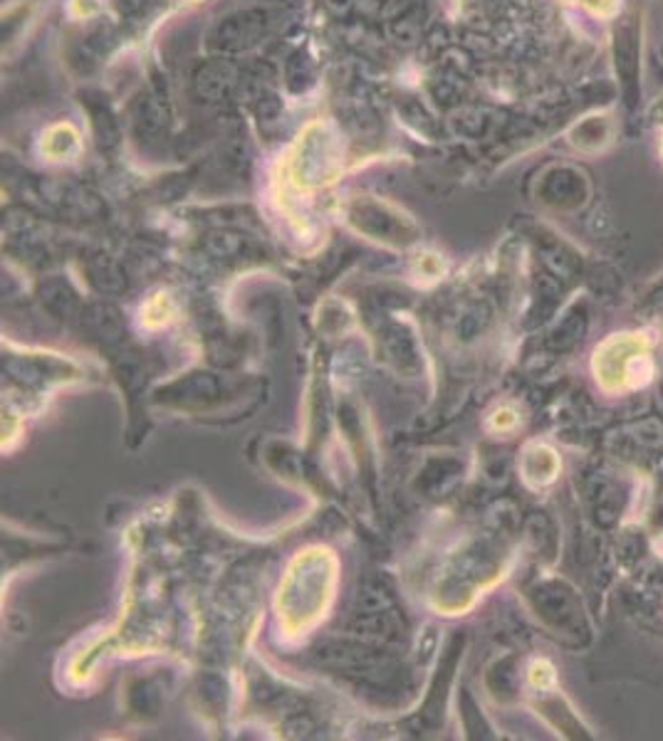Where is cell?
Masks as SVG:
<instances>
[{
    "mask_svg": "<svg viewBox=\"0 0 663 741\" xmlns=\"http://www.w3.org/2000/svg\"><path fill=\"white\" fill-rule=\"evenodd\" d=\"M270 13L263 8H242V11L221 17L211 33V45L223 55H238L263 40L270 31Z\"/></svg>",
    "mask_w": 663,
    "mask_h": 741,
    "instance_id": "1",
    "label": "cell"
},
{
    "mask_svg": "<svg viewBox=\"0 0 663 741\" xmlns=\"http://www.w3.org/2000/svg\"><path fill=\"white\" fill-rule=\"evenodd\" d=\"M545 598V618L547 623L555 628L557 635L563 633L565 637H572L575 645H582L584 641H590L592 628L587 621V613L582 608V600L575 594L572 586H567L565 581H555L543 588Z\"/></svg>",
    "mask_w": 663,
    "mask_h": 741,
    "instance_id": "2",
    "label": "cell"
},
{
    "mask_svg": "<svg viewBox=\"0 0 663 741\" xmlns=\"http://www.w3.org/2000/svg\"><path fill=\"white\" fill-rule=\"evenodd\" d=\"M238 84L236 64L228 60H211L193 74V92L203 101H223L233 95Z\"/></svg>",
    "mask_w": 663,
    "mask_h": 741,
    "instance_id": "3",
    "label": "cell"
},
{
    "mask_svg": "<svg viewBox=\"0 0 663 741\" xmlns=\"http://www.w3.org/2000/svg\"><path fill=\"white\" fill-rule=\"evenodd\" d=\"M590 195L587 181L582 174H577L575 168H555L545 176V189L543 201L555 205V208H579Z\"/></svg>",
    "mask_w": 663,
    "mask_h": 741,
    "instance_id": "4",
    "label": "cell"
},
{
    "mask_svg": "<svg viewBox=\"0 0 663 741\" xmlns=\"http://www.w3.org/2000/svg\"><path fill=\"white\" fill-rule=\"evenodd\" d=\"M169 105H166V97L156 95V92H144L142 97L137 99V105L132 109V129L137 139H146V142H156L166 134L169 129Z\"/></svg>",
    "mask_w": 663,
    "mask_h": 741,
    "instance_id": "5",
    "label": "cell"
},
{
    "mask_svg": "<svg viewBox=\"0 0 663 741\" xmlns=\"http://www.w3.org/2000/svg\"><path fill=\"white\" fill-rule=\"evenodd\" d=\"M614 58H616V72L624 80V92L629 97V82L634 89H639V70H641V37L637 31V21L627 17L616 31L614 43Z\"/></svg>",
    "mask_w": 663,
    "mask_h": 741,
    "instance_id": "6",
    "label": "cell"
},
{
    "mask_svg": "<svg viewBox=\"0 0 663 741\" xmlns=\"http://www.w3.org/2000/svg\"><path fill=\"white\" fill-rule=\"evenodd\" d=\"M614 136V121L609 115H594V117H587L584 121H579V124L572 129V144L577 148H582V152H600L606 144L612 142Z\"/></svg>",
    "mask_w": 663,
    "mask_h": 741,
    "instance_id": "7",
    "label": "cell"
},
{
    "mask_svg": "<svg viewBox=\"0 0 663 741\" xmlns=\"http://www.w3.org/2000/svg\"><path fill=\"white\" fill-rule=\"evenodd\" d=\"M111 43H115V35H111V27L109 25H99L92 31L85 40L80 43L78 55H74V60L85 64V68H95V64L105 58L109 52Z\"/></svg>",
    "mask_w": 663,
    "mask_h": 741,
    "instance_id": "8",
    "label": "cell"
},
{
    "mask_svg": "<svg viewBox=\"0 0 663 741\" xmlns=\"http://www.w3.org/2000/svg\"><path fill=\"white\" fill-rule=\"evenodd\" d=\"M90 117H92V127H95V136L102 144V148L117 146L119 124H117V119L111 117V111L105 105H90Z\"/></svg>",
    "mask_w": 663,
    "mask_h": 741,
    "instance_id": "9",
    "label": "cell"
},
{
    "mask_svg": "<svg viewBox=\"0 0 663 741\" xmlns=\"http://www.w3.org/2000/svg\"><path fill=\"white\" fill-rule=\"evenodd\" d=\"M78 131H74L70 124H60L48 131V136H45L43 142V152H48L55 158H62V156H70L72 152H78Z\"/></svg>",
    "mask_w": 663,
    "mask_h": 741,
    "instance_id": "10",
    "label": "cell"
},
{
    "mask_svg": "<svg viewBox=\"0 0 663 741\" xmlns=\"http://www.w3.org/2000/svg\"><path fill=\"white\" fill-rule=\"evenodd\" d=\"M285 80H287V87L293 92H305L315 82L312 64L303 52H297V55H293V58H289Z\"/></svg>",
    "mask_w": 663,
    "mask_h": 741,
    "instance_id": "11",
    "label": "cell"
},
{
    "mask_svg": "<svg viewBox=\"0 0 663 741\" xmlns=\"http://www.w3.org/2000/svg\"><path fill=\"white\" fill-rule=\"evenodd\" d=\"M391 35H394V40L401 45H414L418 37H422V25L416 23L414 15H401L399 21L391 23Z\"/></svg>",
    "mask_w": 663,
    "mask_h": 741,
    "instance_id": "12",
    "label": "cell"
},
{
    "mask_svg": "<svg viewBox=\"0 0 663 741\" xmlns=\"http://www.w3.org/2000/svg\"><path fill=\"white\" fill-rule=\"evenodd\" d=\"M579 3L590 8V11L596 15H614L616 8H619L616 5V0H579Z\"/></svg>",
    "mask_w": 663,
    "mask_h": 741,
    "instance_id": "13",
    "label": "cell"
},
{
    "mask_svg": "<svg viewBox=\"0 0 663 741\" xmlns=\"http://www.w3.org/2000/svg\"><path fill=\"white\" fill-rule=\"evenodd\" d=\"M324 3L334 15H347L352 11L354 0H324Z\"/></svg>",
    "mask_w": 663,
    "mask_h": 741,
    "instance_id": "14",
    "label": "cell"
},
{
    "mask_svg": "<svg viewBox=\"0 0 663 741\" xmlns=\"http://www.w3.org/2000/svg\"><path fill=\"white\" fill-rule=\"evenodd\" d=\"M146 5V0H121V11L127 15H134V13H142Z\"/></svg>",
    "mask_w": 663,
    "mask_h": 741,
    "instance_id": "15",
    "label": "cell"
},
{
    "mask_svg": "<svg viewBox=\"0 0 663 741\" xmlns=\"http://www.w3.org/2000/svg\"><path fill=\"white\" fill-rule=\"evenodd\" d=\"M661 154H663V136H661Z\"/></svg>",
    "mask_w": 663,
    "mask_h": 741,
    "instance_id": "16",
    "label": "cell"
}]
</instances>
